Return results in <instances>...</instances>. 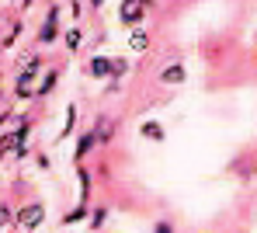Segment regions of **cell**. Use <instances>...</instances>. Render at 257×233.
Masks as SVG:
<instances>
[{"mask_svg": "<svg viewBox=\"0 0 257 233\" xmlns=\"http://www.w3.org/2000/svg\"><path fill=\"white\" fill-rule=\"evenodd\" d=\"M42 73V59H32L21 73H18V80H14V94L21 97V101H32V91H35V77Z\"/></svg>", "mask_w": 257, "mask_h": 233, "instance_id": "obj_1", "label": "cell"}, {"mask_svg": "<svg viewBox=\"0 0 257 233\" xmlns=\"http://www.w3.org/2000/svg\"><path fill=\"white\" fill-rule=\"evenodd\" d=\"M45 219V205L42 202H28L18 216H14V226H21V230H35V226H42Z\"/></svg>", "mask_w": 257, "mask_h": 233, "instance_id": "obj_2", "label": "cell"}, {"mask_svg": "<svg viewBox=\"0 0 257 233\" xmlns=\"http://www.w3.org/2000/svg\"><path fill=\"white\" fill-rule=\"evenodd\" d=\"M59 39V7H49L42 28H39V46H52Z\"/></svg>", "mask_w": 257, "mask_h": 233, "instance_id": "obj_3", "label": "cell"}, {"mask_svg": "<svg viewBox=\"0 0 257 233\" xmlns=\"http://www.w3.org/2000/svg\"><path fill=\"white\" fill-rule=\"evenodd\" d=\"M143 7H146L143 0H122L118 21H122V25H128V28H132V25H139V21H143Z\"/></svg>", "mask_w": 257, "mask_h": 233, "instance_id": "obj_4", "label": "cell"}, {"mask_svg": "<svg viewBox=\"0 0 257 233\" xmlns=\"http://www.w3.org/2000/svg\"><path fill=\"white\" fill-rule=\"evenodd\" d=\"M87 73H90V77H97V80L111 77V59H108V56H94V59L87 63Z\"/></svg>", "mask_w": 257, "mask_h": 233, "instance_id": "obj_5", "label": "cell"}, {"mask_svg": "<svg viewBox=\"0 0 257 233\" xmlns=\"http://www.w3.org/2000/svg\"><path fill=\"white\" fill-rule=\"evenodd\" d=\"M188 80V70L181 63H171L167 70H160V84H184Z\"/></svg>", "mask_w": 257, "mask_h": 233, "instance_id": "obj_6", "label": "cell"}, {"mask_svg": "<svg viewBox=\"0 0 257 233\" xmlns=\"http://www.w3.org/2000/svg\"><path fill=\"white\" fill-rule=\"evenodd\" d=\"M56 84H59V70H49V73H45V77H42V84H39V87L32 91V97H49Z\"/></svg>", "mask_w": 257, "mask_h": 233, "instance_id": "obj_7", "label": "cell"}, {"mask_svg": "<svg viewBox=\"0 0 257 233\" xmlns=\"http://www.w3.org/2000/svg\"><path fill=\"white\" fill-rule=\"evenodd\" d=\"M94 146H97V136H94V133H84V136L77 140V150H73V160L80 164V160H84V157L90 153V150H94Z\"/></svg>", "mask_w": 257, "mask_h": 233, "instance_id": "obj_8", "label": "cell"}, {"mask_svg": "<svg viewBox=\"0 0 257 233\" xmlns=\"http://www.w3.org/2000/svg\"><path fill=\"white\" fill-rule=\"evenodd\" d=\"M73 126H77V104H66V122H63V129H59V140H66V136L73 133Z\"/></svg>", "mask_w": 257, "mask_h": 233, "instance_id": "obj_9", "label": "cell"}, {"mask_svg": "<svg viewBox=\"0 0 257 233\" xmlns=\"http://www.w3.org/2000/svg\"><path fill=\"white\" fill-rule=\"evenodd\" d=\"M146 140H157V143H164V126L160 122H143V129H139Z\"/></svg>", "mask_w": 257, "mask_h": 233, "instance_id": "obj_10", "label": "cell"}, {"mask_svg": "<svg viewBox=\"0 0 257 233\" xmlns=\"http://www.w3.org/2000/svg\"><path fill=\"white\" fill-rule=\"evenodd\" d=\"M63 42H66V49H70V52H77V49L84 46V32H80V28H70V32L63 35Z\"/></svg>", "mask_w": 257, "mask_h": 233, "instance_id": "obj_11", "label": "cell"}, {"mask_svg": "<svg viewBox=\"0 0 257 233\" xmlns=\"http://www.w3.org/2000/svg\"><path fill=\"white\" fill-rule=\"evenodd\" d=\"M128 46L136 49V52H146V49H150V35H146V32H132V35H128Z\"/></svg>", "mask_w": 257, "mask_h": 233, "instance_id": "obj_12", "label": "cell"}, {"mask_svg": "<svg viewBox=\"0 0 257 233\" xmlns=\"http://www.w3.org/2000/svg\"><path fill=\"white\" fill-rule=\"evenodd\" d=\"M80 219H87V202H80L73 212H66V216H63V226H73V223H80Z\"/></svg>", "mask_w": 257, "mask_h": 233, "instance_id": "obj_13", "label": "cell"}, {"mask_svg": "<svg viewBox=\"0 0 257 233\" xmlns=\"http://www.w3.org/2000/svg\"><path fill=\"white\" fill-rule=\"evenodd\" d=\"M18 35H21V21H14V25H11V32L4 35V42H0V49H11L14 42H18Z\"/></svg>", "mask_w": 257, "mask_h": 233, "instance_id": "obj_14", "label": "cell"}, {"mask_svg": "<svg viewBox=\"0 0 257 233\" xmlns=\"http://www.w3.org/2000/svg\"><path fill=\"white\" fill-rule=\"evenodd\" d=\"M125 73H128V63H125V59H111V77L118 80V77H125Z\"/></svg>", "mask_w": 257, "mask_h": 233, "instance_id": "obj_15", "label": "cell"}, {"mask_svg": "<svg viewBox=\"0 0 257 233\" xmlns=\"http://www.w3.org/2000/svg\"><path fill=\"white\" fill-rule=\"evenodd\" d=\"M14 223V212H11V205H0V230L4 226H11Z\"/></svg>", "mask_w": 257, "mask_h": 233, "instance_id": "obj_16", "label": "cell"}, {"mask_svg": "<svg viewBox=\"0 0 257 233\" xmlns=\"http://www.w3.org/2000/svg\"><path fill=\"white\" fill-rule=\"evenodd\" d=\"M87 195H90V174L80 171V198H84V202H87Z\"/></svg>", "mask_w": 257, "mask_h": 233, "instance_id": "obj_17", "label": "cell"}, {"mask_svg": "<svg viewBox=\"0 0 257 233\" xmlns=\"http://www.w3.org/2000/svg\"><path fill=\"white\" fill-rule=\"evenodd\" d=\"M104 219H108V209H97V212L90 216V226H104Z\"/></svg>", "mask_w": 257, "mask_h": 233, "instance_id": "obj_18", "label": "cell"}, {"mask_svg": "<svg viewBox=\"0 0 257 233\" xmlns=\"http://www.w3.org/2000/svg\"><path fill=\"white\" fill-rule=\"evenodd\" d=\"M87 4H90V7H101V4H104V0H87Z\"/></svg>", "mask_w": 257, "mask_h": 233, "instance_id": "obj_19", "label": "cell"}, {"mask_svg": "<svg viewBox=\"0 0 257 233\" xmlns=\"http://www.w3.org/2000/svg\"><path fill=\"white\" fill-rule=\"evenodd\" d=\"M0 21H4V11H0Z\"/></svg>", "mask_w": 257, "mask_h": 233, "instance_id": "obj_20", "label": "cell"}]
</instances>
